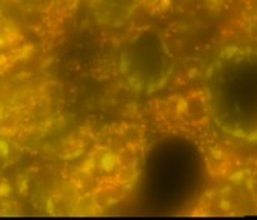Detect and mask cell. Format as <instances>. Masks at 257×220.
I'll return each instance as SVG.
<instances>
[{"label":"cell","mask_w":257,"mask_h":220,"mask_svg":"<svg viewBox=\"0 0 257 220\" xmlns=\"http://www.w3.org/2000/svg\"><path fill=\"white\" fill-rule=\"evenodd\" d=\"M216 113L229 127H257V59L236 60L217 74Z\"/></svg>","instance_id":"obj_1"},{"label":"cell","mask_w":257,"mask_h":220,"mask_svg":"<svg viewBox=\"0 0 257 220\" xmlns=\"http://www.w3.org/2000/svg\"><path fill=\"white\" fill-rule=\"evenodd\" d=\"M131 63L137 76L148 80L159 77L165 63L160 42L148 34L137 39L131 53Z\"/></svg>","instance_id":"obj_2"}]
</instances>
